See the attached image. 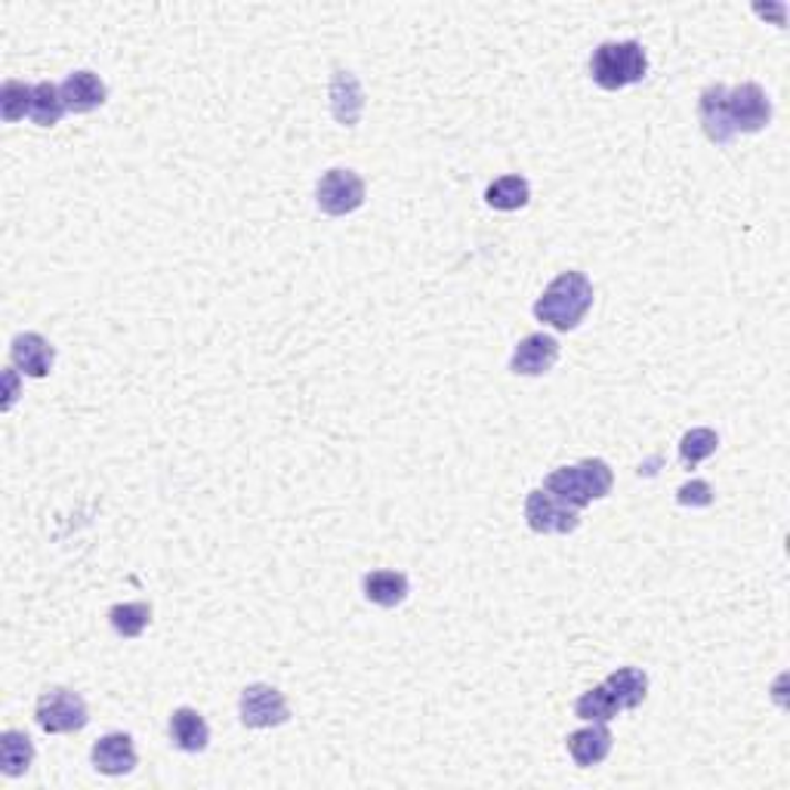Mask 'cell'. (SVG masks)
<instances>
[{"label":"cell","mask_w":790,"mask_h":790,"mask_svg":"<svg viewBox=\"0 0 790 790\" xmlns=\"http://www.w3.org/2000/svg\"><path fill=\"white\" fill-rule=\"evenodd\" d=\"M90 760L96 766V772L117 778L130 776V772L136 769L140 757H136V745H133V738H130L127 732H109L102 735L100 741L93 745Z\"/></svg>","instance_id":"30bf717a"},{"label":"cell","mask_w":790,"mask_h":790,"mask_svg":"<svg viewBox=\"0 0 790 790\" xmlns=\"http://www.w3.org/2000/svg\"><path fill=\"white\" fill-rule=\"evenodd\" d=\"M171 741L183 753H202L211 745V726L195 707H176L171 717Z\"/></svg>","instance_id":"5bb4252c"},{"label":"cell","mask_w":790,"mask_h":790,"mask_svg":"<svg viewBox=\"0 0 790 790\" xmlns=\"http://www.w3.org/2000/svg\"><path fill=\"white\" fill-rule=\"evenodd\" d=\"M331 109L334 117L343 124V127H356L365 109V93H361L359 78L352 72L337 69L331 78Z\"/></svg>","instance_id":"9a60e30c"},{"label":"cell","mask_w":790,"mask_h":790,"mask_svg":"<svg viewBox=\"0 0 790 790\" xmlns=\"http://www.w3.org/2000/svg\"><path fill=\"white\" fill-rule=\"evenodd\" d=\"M575 714L584 722H612L620 714L618 698L608 691V686H593L589 691H584L575 701Z\"/></svg>","instance_id":"7402d4cb"},{"label":"cell","mask_w":790,"mask_h":790,"mask_svg":"<svg viewBox=\"0 0 790 790\" xmlns=\"http://www.w3.org/2000/svg\"><path fill=\"white\" fill-rule=\"evenodd\" d=\"M408 575L402 572H389V568H380V572H371L365 575V596L368 603L380 605V608H396L408 599Z\"/></svg>","instance_id":"e0dca14e"},{"label":"cell","mask_w":790,"mask_h":790,"mask_svg":"<svg viewBox=\"0 0 790 790\" xmlns=\"http://www.w3.org/2000/svg\"><path fill=\"white\" fill-rule=\"evenodd\" d=\"M560 361V340L550 334H529L525 340H519L510 359V371L522 377H541L553 371V365Z\"/></svg>","instance_id":"9c48e42d"},{"label":"cell","mask_w":790,"mask_h":790,"mask_svg":"<svg viewBox=\"0 0 790 790\" xmlns=\"http://www.w3.org/2000/svg\"><path fill=\"white\" fill-rule=\"evenodd\" d=\"M676 501L683 506H710L714 503V489L707 485L705 479H691L683 489L676 491Z\"/></svg>","instance_id":"484cf974"},{"label":"cell","mask_w":790,"mask_h":790,"mask_svg":"<svg viewBox=\"0 0 790 790\" xmlns=\"http://www.w3.org/2000/svg\"><path fill=\"white\" fill-rule=\"evenodd\" d=\"M525 522L537 534H572L581 525V510L553 497L550 491L534 489L525 497Z\"/></svg>","instance_id":"8992f818"},{"label":"cell","mask_w":790,"mask_h":790,"mask_svg":"<svg viewBox=\"0 0 790 790\" xmlns=\"http://www.w3.org/2000/svg\"><path fill=\"white\" fill-rule=\"evenodd\" d=\"M365 179L356 171H346V167H334L321 179L316 188V202L321 207V214L328 216H349L359 211L365 204Z\"/></svg>","instance_id":"5b68a950"},{"label":"cell","mask_w":790,"mask_h":790,"mask_svg":"<svg viewBox=\"0 0 790 790\" xmlns=\"http://www.w3.org/2000/svg\"><path fill=\"white\" fill-rule=\"evenodd\" d=\"M593 306V281L584 273H562L534 302L537 321L553 331H575Z\"/></svg>","instance_id":"6da1fadb"},{"label":"cell","mask_w":790,"mask_h":790,"mask_svg":"<svg viewBox=\"0 0 790 790\" xmlns=\"http://www.w3.org/2000/svg\"><path fill=\"white\" fill-rule=\"evenodd\" d=\"M31 96H34V86L25 81H3L0 86V115L7 124H16L25 115H31Z\"/></svg>","instance_id":"cb8c5ba5"},{"label":"cell","mask_w":790,"mask_h":790,"mask_svg":"<svg viewBox=\"0 0 790 790\" xmlns=\"http://www.w3.org/2000/svg\"><path fill=\"white\" fill-rule=\"evenodd\" d=\"M31 762H34V745H31L29 735L16 732V729H7L0 735V769H3V776H25Z\"/></svg>","instance_id":"ac0fdd59"},{"label":"cell","mask_w":790,"mask_h":790,"mask_svg":"<svg viewBox=\"0 0 790 790\" xmlns=\"http://www.w3.org/2000/svg\"><path fill=\"white\" fill-rule=\"evenodd\" d=\"M65 112H69V109H65V100H62V86H57L53 81L34 84L29 117L38 127H57Z\"/></svg>","instance_id":"44dd1931"},{"label":"cell","mask_w":790,"mask_h":790,"mask_svg":"<svg viewBox=\"0 0 790 790\" xmlns=\"http://www.w3.org/2000/svg\"><path fill=\"white\" fill-rule=\"evenodd\" d=\"M726 96H729V86L710 84L698 96V117H701V127H705L707 140L717 145H729L735 140L732 121L726 112Z\"/></svg>","instance_id":"7c38bea8"},{"label":"cell","mask_w":790,"mask_h":790,"mask_svg":"<svg viewBox=\"0 0 790 790\" xmlns=\"http://www.w3.org/2000/svg\"><path fill=\"white\" fill-rule=\"evenodd\" d=\"M109 620L115 627L117 636L124 639H140L145 633V627L152 624V605L148 603H117L109 612Z\"/></svg>","instance_id":"603a6c76"},{"label":"cell","mask_w":790,"mask_h":790,"mask_svg":"<svg viewBox=\"0 0 790 790\" xmlns=\"http://www.w3.org/2000/svg\"><path fill=\"white\" fill-rule=\"evenodd\" d=\"M16 402V371L7 368V399H3V411H10Z\"/></svg>","instance_id":"4316f807"},{"label":"cell","mask_w":790,"mask_h":790,"mask_svg":"<svg viewBox=\"0 0 790 790\" xmlns=\"http://www.w3.org/2000/svg\"><path fill=\"white\" fill-rule=\"evenodd\" d=\"M105 96H109V86L96 72L84 69V72H72L62 81V100L74 115H86V112L100 109Z\"/></svg>","instance_id":"4fadbf2b"},{"label":"cell","mask_w":790,"mask_h":790,"mask_svg":"<svg viewBox=\"0 0 790 790\" xmlns=\"http://www.w3.org/2000/svg\"><path fill=\"white\" fill-rule=\"evenodd\" d=\"M726 112L732 121L735 133H760L762 127H769L772 121V102L766 96V90L760 84L735 86L726 96Z\"/></svg>","instance_id":"ba28073f"},{"label":"cell","mask_w":790,"mask_h":790,"mask_svg":"<svg viewBox=\"0 0 790 790\" xmlns=\"http://www.w3.org/2000/svg\"><path fill=\"white\" fill-rule=\"evenodd\" d=\"M612 485H615V473L603 458H587L575 466H560L544 479V491H550L560 501L572 503L577 510L608 497Z\"/></svg>","instance_id":"7a4b0ae2"},{"label":"cell","mask_w":790,"mask_h":790,"mask_svg":"<svg viewBox=\"0 0 790 790\" xmlns=\"http://www.w3.org/2000/svg\"><path fill=\"white\" fill-rule=\"evenodd\" d=\"M34 719L47 735H72L81 732L90 722V710H86V701L78 691L50 689L38 698Z\"/></svg>","instance_id":"277c9868"},{"label":"cell","mask_w":790,"mask_h":790,"mask_svg":"<svg viewBox=\"0 0 790 790\" xmlns=\"http://www.w3.org/2000/svg\"><path fill=\"white\" fill-rule=\"evenodd\" d=\"M238 714L247 729H273L290 719L288 698L275 686L266 683H254L242 691V701H238Z\"/></svg>","instance_id":"52a82bcc"},{"label":"cell","mask_w":790,"mask_h":790,"mask_svg":"<svg viewBox=\"0 0 790 790\" xmlns=\"http://www.w3.org/2000/svg\"><path fill=\"white\" fill-rule=\"evenodd\" d=\"M719 448V435L707 427H698V430H689L683 435L679 442V460L686 466H698L701 460H707L710 454H717Z\"/></svg>","instance_id":"d4e9b609"},{"label":"cell","mask_w":790,"mask_h":790,"mask_svg":"<svg viewBox=\"0 0 790 790\" xmlns=\"http://www.w3.org/2000/svg\"><path fill=\"white\" fill-rule=\"evenodd\" d=\"M605 686L618 698L620 710H636V707L646 701L648 676L643 674L639 667H620L615 674H608Z\"/></svg>","instance_id":"d6986e66"},{"label":"cell","mask_w":790,"mask_h":790,"mask_svg":"<svg viewBox=\"0 0 790 790\" xmlns=\"http://www.w3.org/2000/svg\"><path fill=\"white\" fill-rule=\"evenodd\" d=\"M532 198V186L525 176L519 173H510V176H501L494 179L489 188H485V202L494 207V211H522L525 204Z\"/></svg>","instance_id":"ffe728a7"},{"label":"cell","mask_w":790,"mask_h":790,"mask_svg":"<svg viewBox=\"0 0 790 790\" xmlns=\"http://www.w3.org/2000/svg\"><path fill=\"white\" fill-rule=\"evenodd\" d=\"M568 753L577 766H599L612 753V732L605 729V722H589L587 729H577L568 735Z\"/></svg>","instance_id":"2e32d148"},{"label":"cell","mask_w":790,"mask_h":790,"mask_svg":"<svg viewBox=\"0 0 790 790\" xmlns=\"http://www.w3.org/2000/svg\"><path fill=\"white\" fill-rule=\"evenodd\" d=\"M10 359H13V365L19 368V375L41 380V377H47L50 371H53L57 349H53L50 340L41 337V334L25 331L13 337V343H10Z\"/></svg>","instance_id":"8fae6325"},{"label":"cell","mask_w":790,"mask_h":790,"mask_svg":"<svg viewBox=\"0 0 790 790\" xmlns=\"http://www.w3.org/2000/svg\"><path fill=\"white\" fill-rule=\"evenodd\" d=\"M589 74L603 90H624L648 74V57L639 41H605L589 57Z\"/></svg>","instance_id":"3957f363"}]
</instances>
